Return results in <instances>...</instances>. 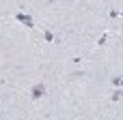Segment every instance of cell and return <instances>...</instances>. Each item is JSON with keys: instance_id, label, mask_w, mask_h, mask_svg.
Listing matches in <instances>:
<instances>
[{"instance_id": "1", "label": "cell", "mask_w": 123, "mask_h": 120, "mask_svg": "<svg viewBox=\"0 0 123 120\" xmlns=\"http://www.w3.org/2000/svg\"><path fill=\"white\" fill-rule=\"evenodd\" d=\"M43 94H45V84H35L32 90H30V97H32L35 101H39Z\"/></svg>"}, {"instance_id": "2", "label": "cell", "mask_w": 123, "mask_h": 120, "mask_svg": "<svg viewBox=\"0 0 123 120\" xmlns=\"http://www.w3.org/2000/svg\"><path fill=\"white\" fill-rule=\"evenodd\" d=\"M15 17H17V21H22V24H26L28 28H32V17H30V15H26V13H17Z\"/></svg>"}, {"instance_id": "3", "label": "cell", "mask_w": 123, "mask_h": 120, "mask_svg": "<svg viewBox=\"0 0 123 120\" xmlns=\"http://www.w3.org/2000/svg\"><path fill=\"white\" fill-rule=\"evenodd\" d=\"M123 97V90H115V92H112V97H110V99H112V101H119V99H121Z\"/></svg>"}, {"instance_id": "4", "label": "cell", "mask_w": 123, "mask_h": 120, "mask_svg": "<svg viewBox=\"0 0 123 120\" xmlns=\"http://www.w3.org/2000/svg\"><path fill=\"white\" fill-rule=\"evenodd\" d=\"M43 39H45V41H50V43H52V41H54V34H52V32H50V30H45V32H43Z\"/></svg>"}, {"instance_id": "5", "label": "cell", "mask_w": 123, "mask_h": 120, "mask_svg": "<svg viewBox=\"0 0 123 120\" xmlns=\"http://www.w3.org/2000/svg\"><path fill=\"white\" fill-rule=\"evenodd\" d=\"M112 86H123V77H112Z\"/></svg>"}]
</instances>
